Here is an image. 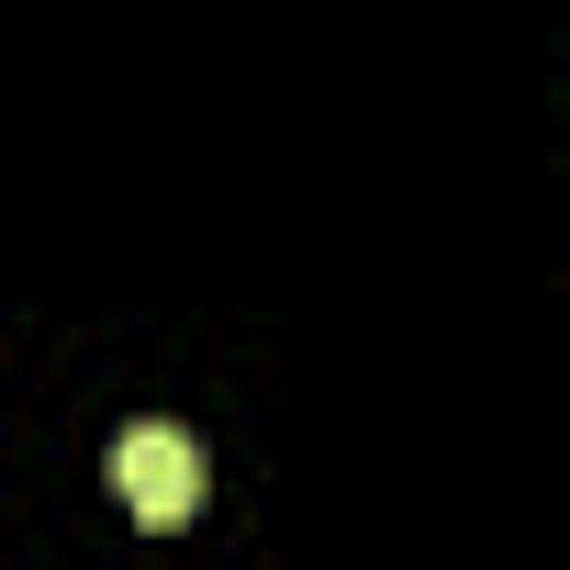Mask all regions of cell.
Returning a JSON list of instances; mask_svg holds the SVG:
<instances>
[{
  "mask_svg": "<svg viewBox=\"0 0 570 570\" xmlns=\"http://www.w3.org/2000/svg\"><path fill=\"white\" fill-rule=\"evenodd\" d=\"M112 492L135 525H190L202 514V448L179 425H124L112 436Z\"/></svg>",
  "mask_w": 570,
  "mask_h": 570,
  "instance_id": "obj_1",
  "label": "cell"
}]
</instances>
